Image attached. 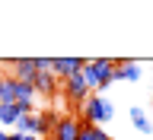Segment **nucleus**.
<instances>
[{"instance_id":"nucleus-1","label":"nucleus","mask_w":153,"mask_h":140,"mask_svg":"<svg viewBox=\"0 0 153 140\" xmlns=\"http://www.w3.org/2000/svg\"><path fill=\"white\" fill-rule=\"evenodd\" d=\"M83 80L89 83V89H93V93L105 96V89L115 83V61H112V57H96V61H86Z\"/></svg>"},{"instance_id":"nucleus-2","label":"nucleus","mask_w":153,"mask_h":140,"mask_svg":"<svg viewBox=\"0 0 153 140\" xmlns=\"http://www.w3.org/2000/svg\"><path fill=\"white\" fill-rule=\"evenodd\" d=\"M80 115H83V124H96V127H102V124H108V121L115 118V105H112V99L93 93V96L83 102Z\"/></svg>"},{"instance_id":"nucleus-3","label":"nucleus","mask_w":153,"mask_h":140,"mask_svg":"<svg viewBox=\"0 0 153 140\" xmlns=\"http://www.w3.org/2000/svg\"><path fill=\"white\" fill-rule=\"evenodd\" d=\"M61 96H64L67 105L83 108V102L93 96V89H89V83L83 80V73H74V76H67V80H61Z\"/></svg>"},{"instance_id":"nucleus-4","label":"nucleus","mask_w":153,"mask_h":140,"mask_svg":"<svg viewBox=\"0 0 153 140\" xmlns=\"http://www.w3.org/2000/svg\"><path fill=\"white\" fill-rule=\"evenodd\" d=\"M86 61L83 57H51V73L57 76V80H67V76L74 73H83Z\"/></svg>"},{"instance_id":"nucleus-5","label":"nucleus","mask_w":153,"mask_h":140,"mask_svg":"<svg viewBox=\"0 0 153 140\" xmlns=\"http://www.w3.org/2000/svg\"><path fill=\"white\" fill-rule=\"evenodd\" d=\"M80 127H83V121H76V115H61L57 127L51 131V140H76Z\"/></svg>"},{"instance_id":"nucleus-6","label":"nucleus","mask_w":153,"mask_h":140,"mask_svg":"<svg viewBox=\"0 0 153 140\" xmlns=\"http://www.w3.org/2000/svg\"><path fill=\"white\" fill-rule=\"evenodd\" d=\"M10 70H13V80H19V83H32L38 76L35 70V57H16V61H10Z\"/></svg>"},{"instance_id":"nucleus-7","label":"nucleus","mask_w":153,"mask_h":140,"mask_svg":"<svg viewBox=\"0 0 153 140\" xmlns=\"http://www.w3.org/2000/svg\"><path fill=\"white\" fill-rule=\"evenodd\" d=\"M140 64L137 61H115V83H137Z\"/></svg>"},{"instance_id":"nucleus-8","label":"nucleus","mask_w":153,"mask_h":140,"mask_svg":"<svg viewBox=\"0 0 153 140\" xmlns=\"http://www.w3.org/2000/svg\"><path fill=\"white\" fill-rule=\"evenodd\" d=\"M32 86H35V96H51L54 93H61V80H57L54 73H38L35 80H32Z\"/></svg>"},{"instance_id":"nucleus-9","label":"nucleus","mask_w":153,"mask_h":140,"mask_svg":"<svg viewBox=\"0 0 153 140\" xmlns=\"http://www.w3.org/2000/svg\"><path fill=\"white\" fill-rule=\"evenodd\" d=\"M57 121H61V115L51 112V108L38 112V137H51V131L57 127Z\"/></svg>"},{"instance_id":"nucleus-10","label":"nucleus","mask_w":153,"mask_h":140,"mask_svg":"<svg viewBox=\"0 0 153 140\" xmlns=\"http://www.w3.org/2000/svg\"><path fill=\"white\" fill-rule=\"evenodd\" d=\"M22 118L16 105H0V127H16V121Z\"/></svg>"},{"instance_id":"nucleus-11","label":"nucleus","mask_w":153,"mask_h":140,"mask_svg":"<svg viewBox=\"0 0 153 140\" xmlns=\"http://www.w3.org/2000/svg\"><path fill=\"white\" fill-rule=\"evenodd\" d=\"M131 121H134V127H137L140 134H150V131H153V124H150V118H147V112H143V108H137V105L131 108Z\"/></svg>"},{"instance_id":"nucleus-12","label":"nucleus","mask_w":153,"mask_h":140,"mask_svg":"<svg viewBox=\"0 0 153 140\" xmlns=\"http://www.w3.org/2000/svg\"><path fill=\"white\" fill-rule=\"evenodd\" d=\"M13 131H19V134H35V137H38V115H22Z\"/></svg>"},{"instance_id":"nucleus-13","label":"nucleus","mask_w":153,"mask_h":140,"mask_svg":"<svg viewBox=\"0 0 153 140\" xmlns=\"http://www.w3.org/2000/svg\"><path fill=\"white\" fill-rule=\"evenodd\" d=\"M76 140H112L108 134H105V127H96V124H83L80 127V137Z\"/></svg>"},{"instance_id":"nucleus-14","label":"nucleus","mask_w":153,"mask_h":140,"mask_svg":"<svg viewBox=\"0 0 153 140\" xmlns=\"http://www.w3.org/2000/svg\"><path fill=\"white\" fill-rule=\"evenodd\" d=\"M0 105H16V96H13V76L3 73V83H0Z\"/></svg>"},{"instance_id":"nucleus-15","label":"nucleus","mask_w":153,"mask_h":140,"mask_svg":"<svg viewBox=\"0 0 153 140\" xmlns=\"http://www.w3.org/2000/svg\"><path fill=\"white\" fill-rule=\"evenodd\" d=\"M10 140H38L35 134H19V131H10Z\"/></svg>"},{"instance_id":"nucleus-16","label":"nucleus","mask_w":153,"mask_h":140,"mask_svg":"<svg viewBox=\"0 0 153 140\" xmlns=\"http://www.w3.org/2000/svg\"><path fill=\"white\" fill-rule=\"evenodd\" d=\"M0 140H10V131H3V127H0Z\"/></svg>"},{"instance_id":"nucleus-17","label":"nucleus","mask_w":153,"mask_h":140,"mask_svg":"<svg viewBox=\"0 0 153 140\" xmlns=\"http://www.w3.org/2000/svg\"><path fill=\"white\" fill-rule=\"evenodd\" d=\"M0 83H3V73H0Z\"/></svg>"}]
</instances>
